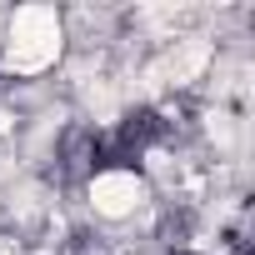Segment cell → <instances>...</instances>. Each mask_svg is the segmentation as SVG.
I'll return each mask as SVG.
<instances>
[{
  "mask_svg": "<svg viewBox=\"0 0 255 255\" xmlns=\"http://www.w3.org/2000/svg\"><path fill=\"white\" fill-rule=\"evenodd\" d=\"M60 55V15L50 5H20L10 20V45H5V70L15 75H35L45 65H55Z\"/></svg>",
  "mask_w": 255,
  "mask_h": 255,
  "instance_id": "cell-1",
  "label": "cell"
},
{
  "mask_svg": "<svg viewBox=\"0 0 255 255\" xmlns=\"http://www.w3.org/2000/svg\"><path fill=\"white\" fill-rule=\"evenodd\" d=\"M140 200H145V180L130 175V170H105V175L90 180V205H95L100 215H110V220L130 215Z\"/></svg>",
  "mask_w": 255,
  "mask_h": 255,
  "instance_id": "cell-2",
  "label": "cell"
},
{
  "mask_svg": "<svg viewBox=\"0 0 255 255\" xmlns=\"http://www.w3.org/2000/svg\"><path fill=\"white\" fill-rule=\"evenodd\" d=\"M205 65H210V45H205V40H175V50L165 55L160 70H165L170 85H190Z\"/></svg>",
  "mask_w": 255,
  "mask_h": 255,
  "instance_id": "cell-3",
  "label": "cell"
},
{
  "mask_svg": "<svg viewBox=\"0 0 255 255\" xmlns=\"http://www.w3.org/2000/svg\"><path fill=\"white\" fill-rule=\"evenodd\" d=\"M210 135H215V140H230V125H225V115H215V110H210Z\"/></svg>",
  "mask_w": 255,
  "mask_h": 255,
  "instance_id": "cell-4",
  "label": "cell"
},
{
  "mask_svg": "<svg viewBox=\"0 0 255 255\" xmlns=\"http://www.w3.org/2000/svg\"><path fill=\"white\" fill-rule=\"evenodd\" d=\"M0 255H10V250H0Z\"/></svg>",
  "mask_w": 255,
  "mask_h": 255,
  "instance_id": "cell-5",
  "label": "cell"
}]
</instances>
